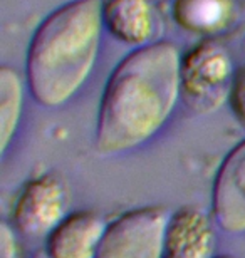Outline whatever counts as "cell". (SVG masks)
I'll list each match as a JSON object with an SVG mask.
<instances>
[{
    "label": "cell",
    "instance_id": "6da1fadb",
    "mask_svg": "<svg viewBox=\"0 0 245 258\" xmlns=\"http://www.w3.org/2000/svg\"><path fill=\"white\" fill-rule=\"evenodd\" d=\"M181 59L178 45L160 40L136 47L114 67L97 111L99 154L139 148L166 124L181 97Z\"/></svg>",
    "mask_w": 245,
    "mask_h": 258
},
{
    "label": "cell",
    "instance_id": "7a4b0ae2",
    "mask_svg": "<svg viewBox=\"0 0 245 258\" xmlns=\"http://www.w3.org/2000/svg\"><path fill=\"white\" fill-rule=\"evenodd\" d=\"M103 0H71L45 17L27 49V84L35 102L59 107L89 79L101 47Z\"/></svg>",
    "mask_w": 245,
    "mask_h": 258
},
{
    "label": "cell",
    "instance_id": "3957f363",
    "mask_svg": "<svg viewBox=\"0 0 245 258\" xmlns=\"http://www.w3.org/2000/svg\"><path fill=\"white\" fill-rule=\"evenodd\" d=\"M233 76L225 47L205 40L181 59V97L198 114H210L228 101Z\"/></svg>",
    "mask_w": 245,
    "mask_h": 258
},
{
    "label": "cell",
    "instance_id": "277c9868",
    "mask_svg": "<svg viewBox=\"0 0 245 258\" xmlns=\"http://www.w3.org/2000/svg\"><path fill=\"white\" fill-rule=\"evenodd\" d=\"M170 215L165 206L126 211L108 225L96 258H163Z\"/></svg>",
    "mask_w": 245,
    "mask_h": 258
},
{
    "label": "cell",
    "instance_id": "5b68a950",
    "mask_svg": "<svg viewBox=\"0 0 245 258\" xmlns=\"http://www.w3.org/2000/svg\"><path fill=\"white\" fill-rule=\"evenodd\" d=\"M67 191L56 174L45 173L24 184L14 206V226L25 238H42L66 218Z\"/></svg>",
    "mask_w": 245,
    "mask_h": 258
},
{
    "label": "cell",
    "instance_id": "8992f818",
    "mask_svg": "<svg viewBox=\"0 0 245 258\" xmlns=\"http://www.w3.org/2000/svg\"><path fill=\"white\" fill-rule=\"evenodd\" d=\"M212 210L223 231L232 235L245 233V139L227 154L218 168Z\"/></svg>",
    "mask_w": 245,
    "mask_h": 258
},
{
    "label": "cell",
    "instance_id": "52a82bcc",
    "mask_svg": "<svg viewBox=\"0 0 245 258\" xmlns=\"http://www.w3.org/2000/svg\"><path fill=\"white\" fill-rule=\"evenodd\" d=\"M213 221L198 206H181L170 215L163 258H215Z\"/></svg>",
    "mask_w": 245,
    "mask_h": 258
},
{
    "label": "cell",
    "instance_id": "ba28073f",
    "mask_svg": "<svg viewBox=\"0 0 245 258\" xmlns=\"http://www.w3.org/2000/svg\"><path fill=\"white\" fill-rule=\"evenodd\" d=\"M108 225L94 211L67 215L45 238L47 258H96Z\"/></svg>",
    "mask_w": 245,
    "mask_h": 258
},
{
    "label": "cell",
    "instance_id": "9c48e42d",
    "mask_svg": "<svg viewBox=\"0 0 245 258\" xmlns=\"http://www.w3.org/2000/svg\"><path fill=\"white\" fill-rule=\"evenodd\" d=\"M104 27L119 42L143 47L151 44L156 14L151 0H106L103 4Z\"/></svg>",
    "mask_w": 245,
    "mask_h": 258
},
{
    "label": "cell",
    "instance_id": "30bf717a",
    "mask_svg": "<svg viewBox=\"0 0 245 258\" xmlns=\"http://www.w3.org/2000/svg\"><path fill=\"white\" fill-rule=\"evenodd\" d=\"M232 15L230 0H175L173 17L183 29L215 34L225 29Z\"/></svg>",
    "mask_w": 245,
    "mask_h": 258
},
{
    "label": "cell",
    "instance_id": "8fae6325",
    "mask_svg": "<svg viewBox=\"0 0 245 258\" xmlns=\"http://www.w3.org/2000/svg\"><path fill=\"white\" fill-rule=\"evenodd\" d=\"M24 109V82L19 72L9 66L0 69V149L7 153L17 133Z\"/></svg>",
    "mask_w": 245,
    "mask_h": 258
},
{
    "label": "cell",
    "instance_id": "7c38bea8",
    "mask_svg": "<svg viewBox=\"0 0 245 258\" xmlns=\"http://www.w3.org/2000/svg\"><path fill=\"white\" fill-rule=\"evenodd\" d=\"M228 104H230L237 121L245 126V67L238 69L233 76L230 94H228Z\"/></svg>",
    "mask_w": 245,
    "mask_h": 258
},
{
    "label": "cell",
    "instance_id": "4fadbf2b",
    "mask_svg": "<svg viewBox=\"0 0 245 258\" xmlns=\"http://www.w3.org/2000/svg\"><path fill=\"white\" fill-rule=\"evenodd\" d=\"M0 258H17V243L9 223L0 225Z\"/></svg>",
    "mask_w": 245,
    "mask_h": 258
},
{
    "label": "cell",
    "instance_id": "5bb4252c",
    "mask_svg": "<svg viewBox=\"0 0 245 258\" xmlns=\"http://www.w3.org/2000/svg\"><path fill=\"white\" fill-rule=\"evenodd\" d=\"M32 258H47V255H45L44 251H39V253H35Z\"/></svg>",
    "mask_w": 245,
    "mask_h": 258
},
{
    "label": "cell",
    "instance_id": "9a60e30c",
    "mask_svg": "<svg viewBox=\"0 0 245 258\" xmlns=\"http://www.w3.org/2000/svg\"><path fill=\"white\" fill-rule=\"evenodd\" d=\"M215 258H235V256H232V255H222V256H215Z\"/></svg>",
    "mask_w": 245,
    "mask_h": 258
}]
</instances>
